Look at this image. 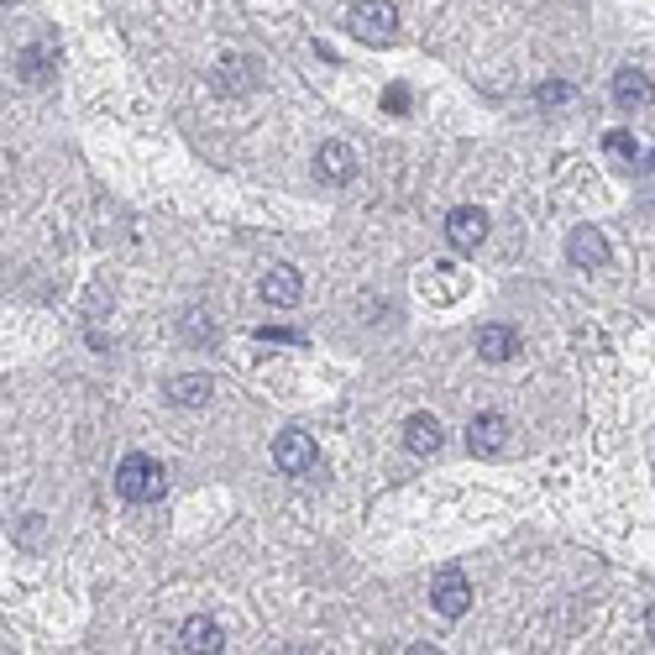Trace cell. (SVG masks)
Wrapping results in <instances>:
<instances>
[{"instance_id":"1","label":"cell","mask_w":655,"mask_h":655,"mask_svg":"<svg viewBox=\"0 0 655 655\" xmlns=\"http://www.w3.org/2000/svg\"><path fill=\"white\" fill-rule=\"evenodd\" d=\"M116 488H121L126 504H158V499L168 493V473L152 462L148 451H131V456H121Z\"/></svg>"},{"instance_id":"2","label":"cell","mask_w":655,"mask_h":655,"mask_svg":"<svg viewBox=\"0 0 655 655\" xmlns=\"http://www.w3.org/2000/svg\"><path fill=\"white\" fill-rule=\"evenodd\" d=\"M347 32L367 42V48H388L393 37H399V11L388 5V0H362L352 5V16H347Z\"/></svg>"},{"instance_id":"3","label":"cell","mask_w":655,"mask_h":655,"mask_svg":"<svg viewBox=\"0 0 655 655\" xmlns=\"http://www.w3.org/2000/svg\"><path fill=\"white\" fill-rule=\"evenodd\" d=\"M430 603H436L441 619H462V614L473 608V582H467V571H462V566H441L436 582H430Z\"/></svg>"},{"instance_id":"4","label":"cell","mask_w":655,"mask_h":655,"mask_svg":"<svg viewBox=\"0 0 655 655\" xmlns=\"http://www.w3.org/2000/svg\"><path fill=\"white\" fill-rule=\"evenodd\" d=\"M273 462L284 467L289 477H304L315 462H320V451H315V436H304V430H284L278 441H273Z\"/></svg>"},{"instance_id":"5","label":"cell","mask_w":655,"mask_h":655,"mask_svg":"<svg viewBox=\"0 0 655 655\" xmlns=\"http://www.w3.org/2000/svg\"><path fill=\"white\" fill-rule=\"evenodd\" d=\"M482 237H488V210L456 205L446 215V241L456 247V252H473V247H482Z\"/></svg>"},{"instance_id":"6","label":"cell","mask_w":655,"mask_h":655,"mask_svg":"<svg viewBox=\"0 0 655 655\" xmlns=\"http://www.w3.org/2000/svg\"><path fill=\"white\" fill-rule=\"evenodd\" d=\"M508 446V419L504 415H477L467 425V451L473 456H499Z\"/></svg>"},{"instance_id":"7","label":"cell","mask_w":655,"mask_h":655,"mask_svg":"<svg viewBox=\"0 0 655 655\" xmlns=\"http://www.w3.org/2000/svg\"><path fill=\"white\" fill-rule=\"evenodd\" d=\"M299 294H304L299 268H268L263 273V304H273V310H294Z\"/></svg>"},{"instance_id":"8","label":"cell","mask_w":655,"mask_h":655,"mask_svg":"<svg viewBox=\"0 0 655 655\" xmlns=\"http://www.w3.org/2000/svg\"><path fill=\"white\" fill-rule=\"evenodd\" d=\"M566 257H571L577 268H603V263H608V241H603L597 226H577L571 241H566Z\"/></svg>"},{"instance_id":"9","label":"cell","mask_w":655,"mask_h":655,"mask_svg":"<svg viewBox=\"0 0 655 655\" xmlns=\"http://www.w3.org/2000/svg\"><path fill=\"white\" fill-rule=\"evenodd\" d=\"M315 174L326 184H347L357 174V152L347 148V142H326V148L315 152Z\"/></svg>"},{"instance_id":"10","label":"cell","mask_w":655,"mask_h":655,"mask_svg":"<svg viewBox=\"0 0 655 655\" xmlns=\"http://www.w3.org/2000/svg\"><path fill=\"white\" fill-rule=\"evenodd\" d=\"M404 446L415 456H436L441 451V419L436 415H410L404 419Z\"/></svg>"},{"instance_id":"11","label":"cell","mask_w":655,"mask_h":655,"mask_svg":"<svg viewBox=\"0 0 655 655\" xmlns=\"http://www.w3.org/2000/svg\"><path fill=\"white\" fill-rule=\"evenodd\" d=\"M514 352H519V336H514L508 326H482L477 330V357L482 362H508Z\"/></svg>"},{"instance_id":"12","label":"cell","mask_w":655,"mask_h":655,"mask_svg":"<svg viewBox=\"0 0 655 655\" xmlns=\"http://www.w3.org/2000/svg\"><path fill=\"white\" fill-rule=\"evenodd\" d=\"M614 100H619L625 111H640V105L651 100V79H645L640 68H619V74H614Z\"/></svg>"},{"instance_id":"13","label":"cell","mask_w":655,"mask_h":655,"mask_svg":"<svg viewBox=\"0 0 655 655\" xmlns=\"http://www.w3.org/2000/svg\"><path fill=\"white\" fill-rule=\"evenodd\" d=\"M210 393H215V383H210L205 373H189V378H174V383H168V399H174V404H189V410H205Z\"/></svg>"},{"instance_id":"14","label":"cell","mask_w":655,"mask_h":655,"mask_svg":"<svg viewBox=\"0 0 655 655\" xmlns=\"http://www.w3.org/2000/svg\"><path fill=\"white\" fill-rule=\"evenodd\" d=\"M179 645L184 651H221L226 640H221V625H215V619H189V625L179 629Z\"/></svg>"},{"instance_id":"15","label":"cell","mask_w":655,"mask_h":655,"mask_svg":"<svg viewBox=\"0 0 655 655\" xmlns=\"http://www.w3.org/2000/svg\"><path fill=\"white\" fill-rule=\"evenodd\" d=\"M215 85H221V90H247V85H252V68H247V59L226 53V59H221V68H215Z\"/></svg>"},{"instance_id":"16","label":"cell","mask_w":655,"mask_h":655,"mask_svg":"<svg viewBox=\"0 0 655 655\" xmlns=\"http://www.w3.org/2000/svg\"><path fill=\"white\" fill-rule=\"evenodd\" d=\"M608 152H614L619 163H634V168L645 163V152H640V142H634L629 131H614V137H608Z\"/></svg>"},{"instance_id":"17","label":"cell","mask_w":655,"mask_h":655,"mask_svg":"<svg viewBox=\"0 0 655 655\" xmlns=\"http://www.w3.org/2000/svg\"><path fill=\"white\" fill-rule=\"evenodd\" d=\"M566 100H571V85H566V79L540 85V105H545V111H556V105H566Z\"/></svg>"},{"instance_id":"18","label":"cell","mask_w":655,"mask_h":655,"mask_svg":"<svg viewBox=\"0 0 655 655\" xmlns=\"http://www.w3.org/2000/svg\"><path fill=\"white\" fill-rule=\"evenodd\" d=\"M383 111L404 116V111H410V85H388V90H383Z\"/></svg>"},{"instance_id":"19","label":"cell","mask_w":655,"mask_h":655,"mask_svg":"<svg viewBox=\"0 0 655 655\" xmlns=\"http://www.w3.org/2000/svg\"><path fill=\"white\" fill-rule=\"evenodd\" d=\"M22 74H27V79H42V74H48V53H42V48H27V53H22Z\"/></svg>"},{"instance_id":"20","label":"cell","mask_w":655,"mask_h":655,"mask_svg":"<svg viewBox=\"0 0 655 655\" xmlns=\"http://www.w3.org/2000/svg\"><path fill=\"white\" fill-rule=\"evenodd\" d=\"M257 336H268V341H304V336H299V330H278V326L257 330Z\"/></svg>"}]
</instances>
